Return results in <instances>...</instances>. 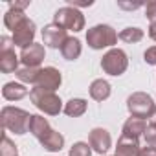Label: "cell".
Returning a JSON list of instances; mask_svg holds the SVG:
<instances>
[{"instance_id":"f546056e","label":"cell","mask_w":156,"mask_h":156,"mask_svg":"<svg viewBox=\"0 0 156 156\" xmlns=\"http://www.w3.org/2000/svg\"><path fill=\"white\" fill-rule=\"evenodd\" d=\"M138 156H156V147H152V145L141 147V149H140V154H138Z\"/></svg>"},{"instance_id":"d6a6232c","label":"cell","mask_w":156,"mask_h":156,"mask_svg":"<svg viewBox=\"0 0 156 156\" xmlns=\"http://www.w3.org/2000/svg\"><path fill=\"white\" fill-rule=\"evenodd\" d=\"M152 121L156 123V110H154V114H152Z\"/></svg>"},{"instance_id":"d6986e66","label":"cell","mask_w":156,"mask_h":156,"mask_svg":"<svg viewBox=\"0 0 156 156\" xmlns=\"http://www.w3.org/2000/svg\"><path fill=\"white\" fill-rule=\"evenodd\" d=\"M83 51V46H81V41L77 39V37H68L66 42L62 44L61 48V55L66 59V61H75V59H79Z\"/></svg>"},{"instance_id":"f1b7e54d","label":"cell","mask_w":156,"mask_h":156,"mask_svg":"<svg viewBox=\"0 0 156 156\" xmlns=\"http://www.w3.org/2000/svg\"><path fill=\"white\" fill-rule=\"evenodd\" d=\"M66 4L75 8V9H79V8H88L94 4V0H85V2H81V0H66Z\"/></svg>"},{"instance_id":"30bf717a","label":"cell","mask_w":156,"mask_h":156,"mask_svg":"<svg viewBox=\"0 0 156 156\" xmlns=\"http://www.w3.org/2000/svg\"><path fill=\"white\" fill-rule=\"evenodd\" d=\"M88 143L92 147L94 152L98 154H107L108 149L112 147V138H110V132L107 129H101V127H96L88 132Z\"/></svg>"},{"instance_id":"cb8c5ba5","label":"cell","mask_w":156,"mask_h":156,"mask_svg":"<svg viewBox=\"0 0 156 156\" xmlns=\"http://www.w3.org/2000/svg\"><path fill=\"white\" fill-rule=\"evenodd\" d=\"M145 15L149 19V37L156 41V2L145 4Z\"/></svg>"},{"instance_id":"484cf974","label":"cell","mask_w":156,"mask_h":156,"mask_svg":"<svg viewBox=\"0 0 156 156\" xmlns=\"http://www.w3.org/2000/svg\"><path fill=\"white\" fill-rule=\"evenodd\" d=\"M68 156H92V147H90V143L77 141L68 151Z\"/></svg>"},{"instance_id":"7a4b0ae2","label":"cell","mask_w":156,"mask_h":156,"mask_svg":"<svg viewBox=\"0 0 156 156\" xmlns=\"http://www.w3.org/2000/svg\"><path fill=\"white\" fill-rule=\"evenodd\" d=\"M30 99H31V103H33L41 112H44L46 116H59V112L64 110V108H62V101H61V98H59L55 92L42 90V88H39V87H33V88L30 90Z\"/></svg>"},{"instance_id":"4fadbf2b","label":"cell","mask_w":156,"mask_h":156,"mask_svg":"<svg viewBox=\"0 0 156 156\" xmlns=\"http://www.w3.org/2000/svg\"><path fill=\"white\" fill-rule=\"evenodd\" d=\"M20 62V55L15 53V48L11 50H2L0 51V72L2 73H17Z\"/></svg>"},{"instance_id":"7c38bea8","label":"cell","mask_w":156,"mask_h":156,"mask_svg":"<svg viewBox=\"0 0 156 156\" xmlns=\"http://www.w3.org/2000/svg\"><path fill=\"white\" fill-rule=\"evenodd\" d=\"M140 140L138 138H130V136H123L118 140L116 145V156H138L140 154Z\"/></svg>"},{"instance_id":"52a82bcc","label":"cell","mask_w":156,"mask_h":156,"mask_svg":"<svg viewBox=\"0 0 156 156\" xmlns=\"http://www.w3.org/2000/svg\"><path fill=\"white\" fill-rule=\"evenodd\" d=\"M35 35H37V28H35V22L31 20V19H26V20H22L17 28H15V31H13V44L15 46H19V48H28L30 44H33L35 42Z\"/></svg>"},{"instance_id":"1f68e13d","label":"cell","mask_w":156,"mask_h":156,"mask_svg":"<svg viewBox=\"0 0 156 156\" xmlns=\"http://www.w3.org/2000/svg\"><path fill=\"white\" fill-rule=\"evenodd\" d=\"M30 4H31L30 0H22V2H17V0H15V2H9V6H11V8H19V9H26Z\"/></svg>"},{"instance_id":"ac0fdd59","label":"cell","mask_w":156,"mask_h":156,"mask_svg":"<svg viewBox=\"0 0 156 156\" xmlns=\"http://www.w3.org/2000/svg\"><path fill=\"white\" fill-rule=\"evenodd\" d=\"M51 130L50 127V121L41 116V114H31V121H30V132L37 138V140H42L48 132Z\"/></svg>"},{"instance_id":"5b68a950","label":"cell","mask_w":156,"mask_h":156,"mask_svg":"<svg viewBox=\"0 0 156 156\" xmlns=\"http://www.w3.org/2000/svg\"><path fill=\"white\" fill-rule=\"evenodd\" d=\"M53 22L62 26L64 30H70L73 33L85 30V15L75 9L72 6H64V8H59L53 15Z\"/></svg>"},{"instance_id":"5bb4252c","label":"cell","mask_w":156,"mask_h":156,"mask_svg":"<svg viewBox=\"0 0 156 156\" xmlns=\"http://www.w3.org/2000/svg\"><path fill=\"white\" fill-rule=\"evenodd\" d=\"M39 143H41L42 149L48 151V152H59V151L64 147V136H62L61 132H57L55 129H51L42 140H39Z\"/></svg>"},{"instance_id":"277c9868","label":"cell","mask_w":156,"mask_h":156,"mask_svg":"<svg viewBox=\"0 0 156 156\" xmlns=\"http://www.w3.org/2000/svg\"><path fill=\"white\" fill-rule=\"evenodd\" d=\"M127 110L132 118L147 119V118H152L156 110V103L147 92H134L127 98Z\"/></svg>"},{"instance_id":"ba28073f","label":"cell","mask_w":156,"mask_h":156,"mask_svg":"<svg viewBox=\"0 0 156 156\" xmlns=\"http://www.w3.org/2000/svg\"><path fill=\"white\" fill-rule=\"evenodd\" d=\"M68 35H66V30L55 22L51 24H46L42 28V44L48 46V48H53V50H61L62 44L66 42Z\"/></svg>"},{"instance_id":"9a60e30c","label":"cell","mask_w":156,"mask_h":156,"mask_svg":"<svg viewBox=\"0 0 156 156\" xmlns=\"http://www.w3.org/2000/svg\"><path fill=\"white\" fill-rule=\"evenodd\" d=\"M147 121L145 119H140V118H129L125 123H123V136H130V138H138L140 140V136H143L145 134V129H147Z\"/></svg>"},{"instance_id":"836d02e7","label":"cell","mask_w":156,"mask_h":156,"mask_svg":"<svg viewBox=\"0 0 156 156\" xmlns=\"http://www.w3.org/2000/svg\"><path fill=\"white\" fill-rule=\"evenodd\" d=\"M114 156H116V154H114Z\"/></svg>"},{"instance_id":"e0dca14e","label":"cell","mask_w":156,"mask_h":156,"mask_svg":"<svg viewBox=\"0 0 156 156\" xmlns=\"http://www.w3.org/2000/svg\"><path fill=\"white\" fill-rule=\"evenodd\" d=\"M88 92H90V98L94 101H105L110 98L112 88H110V83L107 79H96V81H92Z\"/></svg>"},{"instance_id":"7402d4cb","label":"cell","mask_w":156,"mask_h":156,"mask_svg":"<svg viewBox=\"0 0 156 156\" xmlns=\"http://www.w3.org/2000/svg\"><path fill=\"white\" fill-rule=\"evenodd\" d=\"M39 73H41V68H28V66H22L17 70V77L19 81L26 83V85H37V79H39Z\"/></svg>"},{"instance_id":"44dd1931","label":"cell","mask_w":156,"mask_h":156,"mask_svg":"<svg viewBox=\"0 0 156 156\" xmlns=\"http://www.w3.org/2000/svg\"><path fill=\"white\" fill-rule=\"evenodd\" d=\"M26 19H28V17H26L24 9H19V8H11V6H9V9H8L6 15H4V26H6L8 30L15 31V28H17L22 20H26Z\"/></svg>"},{"instance_id":"4dcf8cb0","label":"cell","mask_w":156,"mask_h":156,"mask_svg":"<svg viewBox=\"0 0 156 156\" xmlns=\"http://www.w3.org/2000/svg\"><path fill=\"white\" fill-rule=\"evenodd\" d=\"M141 6H145V4H141V2H136V4H127V2H118V8H121V9H138V8H141Z\"/></svg>"},{"instance_id":"2e32d148","label":"cell","mask_w":156,"mask_h":156,"mask_svg":"<svg viewBox=\"0 0 156 156\" xmlns=\"http://www.w3.org/2000/svg\"><path fill=\"white\" fill-rule=\"evenodd\" d=\"M28 94H30V90L22 83H15V81L6 83L2 88V96L6 101H19V99H24Z\"/></svg>"},{"instance_id":"3957f363","label":"cell","mask_w":156,"mask_h":156,"mask_svg":"<svg viewBox=\"0 0 156 156\" xmlns=\"http://www.w3.org/2000/svg\"><path fill=\"white\" fill-rule=\"evenodd\" d=\"M119 35L116 30L108 24H96L87 31V44L92 50H103V48H112L118 42Z\"/></svg>"},{"instance_id":"9c48e42d","label":"cell","mask_w":156,"mask_h":156,"mask_svg":"<svg viewBox=\"0 0 156 156\" xmlns=\"http://www.w3.org/2000/svg\"><path fill=\"white\" fill-rule=\"evenodd\" d=\"M62 83V75L61 72L55 68V66H44L41 68V73H39V79H37V85L39 88L42 90H50V92H55Z\"/></svg>"},{"instance_id":"83f0119b","label":"cell","mask_w":156,"mask_h":156,"mask_svg":"<svg viewBox=\"0 0 156 156\" xmlns=\"http://www.w3.org/2000/svg\"><path fill=\"white\" fill-rule=\"evenodd\" d=\"M143 61H145L147 64H151V66H156V46H151V48L145 50Z\"/></svg>"},{"instance_id":"603a6c76","label":"cell","mask_w":156,"mask_h":156,"mask_svg":"<svg viewBox=\"0 0 156 156\" xmlns=\"http://www.w3.org/2000/svg\"><path fill=\"white\" fill-rule=\"evenodd\" d=\"M141 39H143V30L141 28L129 26V28H125V30L119 31V41H123V42L134 44V42H140Z\"/></svg>"},{"instance_id":"8fae6325","label":"cell","mask_w":156,"mask_h":156,"mask_svg":"<svg viewBox=\"0 0 156 156\" xmlns=\"http://www.w3.org/2000/svg\"><path fill=\"white\" fill-rule=\"evenodd\" d=\"M44 57H46L44 44H39V42H33L20 51V62L28 68H39Z\"/></svg>"},{"instance_id":"6da1fadb","label":"cell","mask_w":156,"mask_h":156,"mask_svg":"<svg viewBox=\"0 0 156 156\" xmlns=\"http://www.w3.org/2000/svg\"><path fill=\"white\" fill-rule=\"evenodd\" d=\"M0 119H2V127L9 132H15L17 136H22L30 132V121L31 114L24 108L19 107H4L0 112Z\"/></svg>"},{"instance_id":"8992f818","label":"cell","mask_w":156,"mask_h":156,"mask_svg":"<svg viewBox=\"0 0 156 156\" xmlns=\"http://www.w3.org/2000/svg\"><path fill=\"white\" fill-rule=\"evenodd\" d=\"M101 68L108 75H123L129 68V57L121 48H110L101 59Z\"/></svg>"},{"instance_id":"ffe728a7","label":"cell","mask_w":156,"mask_h":156,"mask_svg":"<svg viewBox=\"0 0 156 156\" xmlns=\"http://www.w3.org/2000/svg\"><path fill=\"white\" fill-rule=\"evenodd\" d=\"M88 108V101L83 98H72L66 105H64V114L68 118H79L87 112Z\"/></svg>"},{"instance_id":"d4e9b609","label":"cell","mask_w":156,"mask_h":156,"mask_svg":"<svg viewBox=\"0 0 156 156\" xmlns=\"http://www.w3.org/2000/svg\"><path fill=\"white\" fill-rule=\"evenodd\" d=\"M0 156H19V147L4 134L2 143H0Z\"/></svg>"},{"instance_id":"4316f807","label":"cell","mask_w":156,"mask_h":156,"mask_svg":"<svg viewBox=\"0 0 156 156\" xmlns=\"http://www.w3.org/2000/svg\"><path fill=\"white\" fill-rule=\"evenodd\" d=\"M143 138H145L147 145H152V147H156V123H154V121H151V123L147 125Z\"/></svg>"}]
</instances>
